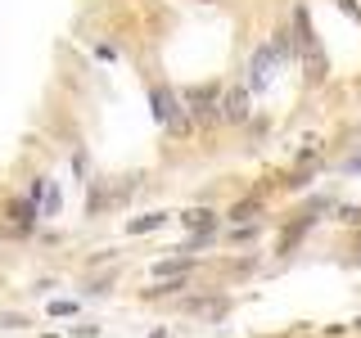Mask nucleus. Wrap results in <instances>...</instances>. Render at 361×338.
<instances>
[{"label":"nucleus","mask_w":361,"mask_h":338,"mask_svg":"<svg viewBox=\"0 0 361 338\" xmlns=\"http://www.w3.org/2000/svg\"><path fill=\"white\" fill-rule=\"evenodd\" d=\"M154 118L163 122L172 135H185V131H190V118H185V108H180L176 90H163V86L154 90Z\"/></svg>","instance_id":"f257e3e1"},{"label":"nucleus","mask_w":361,"mask_h":338,"mask_svg":"<svg viewBox=\"0 0 361 338\" xmlns=\"http://www.w3.org/2000/svg\"><path fill=\"white\" fill-rule=\"evenodd\" d=\"M167 221V212H149V217H140V221H131V234H145V230H158V225Z\"/></svg>","instance_id":"0eeeda50"},{"label":"nucleus","mask_w":361,"mask_h":338,"mask_svg":"<svg viewBox=\"0 0 361 338\" xmlns=\"http://www.w3.org/2000/svg\"><path fill=\"white\" fill-rule=\"evenodd\" d=\"M185 104H190V118H195V122H203V127H212V122L221 118V104H217V86L190 90V95H185Z\"/></svg>","instance_id":"f03ea898"},{"label":"nucleus","mask_w":361,"mask_h":338,"mask_svg":"<svg viewBox=\"0 0 361 338\" xmlns=\"http://www.w3.org/2000/svg\"><path fill=\"white\" fill-rule=\"evenodd\" d=\"M253 212H262V199H244V203H235V208H231V217L240 221V217H253Z\"/></svg>","instance_id":"6e6552de"},{"label":"nucleus","mask_w":361,"mask_h":338,"mask_svg":"<svg viewBox=\"0 0 361 338\" xmlns=\"http://www.w3.org/2000/svg\"><path fill=\"white\" fill-rule=\"evenodd\" d=\"M45 338H54V334H45Z\"/></svg>","instance_id":"9b49d317"},{"label":"nucleus","mask_w":361,"mask_h":338,"mask_svg":"<svg viewBox=\"0 0 361 338\" xmlns=\"http://www.w3.org/2000/svg\"><path fill=\"white\" fill-rule=\"evenodd\" d=\"M338 221H353V225H361V208H343V212H338Z\"/></svg>","instance_id":"9d476101"},{"label":"nucleus","mask_w":361,"mask_h":338,"mask_svg":"<svg viewBox=\"0 0 361 338\" xmlns=\"http://www.w3.org/2000/svg\"><path fill=\"white\" fill-rule=\"evenodd\" d=\"M271 59H280L271 45H267V50H257V59H253V86H262L267 77H271Z\"/></svg>","instance_id":"39448f33"},{"label":"nucleus","mask_w":361,"mask_h":338,"mask_svg":"<svg viewBox=\"0 0 361 338\" xmlns=\"http://www.w3.org/2000/svg\"><path fill=\"white\" fill-rule=\"evenodd\" d=\"M154 270H158V275H185V270H190V262H158Z\"/></svg>","instance_id":"1a4fd4ad"},{"label":"nucleus","mask_w":361,"mask_h":338,"mask_svg":"<svg viewBox=\"0 0 361 338\" xmlns=\"http://www.w3.org/2000/svg\"><path fill=\"white\" fill-rule=\"evenodd\" d=\"M180 221H185L190 230H203V234H208L212 225H217V217H212L208 208H190V212H185V217H180Z\"/></svg>","instance_id":"20e7f679"},{"label":"nucleus","mask_w":361,"mask_h":338,"mask_svg":"<svg viewBox=\"0 0 361 338\" xmlns=\"http://www.w3.org/2000/svg\"><path fill=\"white\" fill-rule=\"evenodd\" d=\"M221 118L226 122H244L248 118V95H244V90H231V95L221 99Z\"/></svg>","instance_id":"7ed1b4c3"},{"label":"nucleus","mask_w":361,"mask_h":338,"mask_svg":"<svg viewBox=\"0 0 361 338\" xmlns=\"http://www.w3.org/2000/svg\"><path fill=\"white\" fill-rule=\"evenodd\" d=\"M9 221H14L18 230H27V225L37 221V208H32V203H9Z\"/></svg>","instance_id":"423d86ee"}]
</instances>
